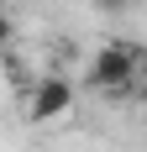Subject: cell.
Here are the masks:
<instances>
[{
	"label": "cell",
	"instance_id": "3957f363",
	"mask_svg": "<svg viewBox=\"0 0 147 152\" xmlns=\"http://www.w3.org/2000/svg\"><path fill=\"white\" fill-rule=\"evenodd\" d=\"M132 0H95V11H105V16H116V11H126Z\"/></svg>",
	"mask_w": 147,
	"mask_h": 152
},
{
	"label": "cell",
	"instance_id": "277c9868",
	"mask_svg": "<svg viewBox=\"0 0 147 152\" xmlns=\"http://www.w3.org/2000/svg\"><path fill=\"white\" fill-rule=\"evenodd\" d=\"M137 79H142V84H147V53H142V68H137Z\"/></svg>",
	"mask_w": 147,
	"mask_h": 152
},
{
	"label": "cell",
	"instance_id": "7a4b0ae2",
	"mask_svg": "<svg viewBox=\"0 0 147 152\" xmlns=\"http://www.w3.org/2000/svg\"><path fill=\"white\" fill-rule=\"evenodd\" d=\"M74 100H79V94H74V84H68L63 74H42V79L26 89V115H32L37 126H53V121H63V115L74 110Z\"/></svg>",
	"mask_w": 147,
	"mask_h": 152
},
{
	"label": "cell",
	"instance_id": "5b68a950",
	"mask_svg": "<svg viewBox=\"0 0 147 152\" xmlns=\"http://www.w3.org/2000/svg\"><path fill=\"white\" fill-rule=\"evenodd\" d=\"M137 105H142V110H147V84H142V94H137Z\"/></svg>",
	"mask_w": 147,
	"mask_h": 152
},
{
	"label": "cell",
	"instance_id": "6da1fadb",
	"mask_svg": "<svg viewBox=\"0 0 147 152\" xmlns=\"http://www.w3.org/2000/svg\"><path fill=\"white\" fill-rule=\"evenodd\" d=\"M142 42H126V37H110V42L95 47V58H89V74L84 84L100 94H116V89H142V79H137V68H142Z\"/></svg>",
	"mask_w": 147,
	"mask_h": 152
}]
</instances>
